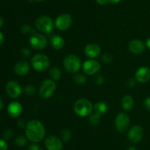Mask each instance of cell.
Masks as SVG:
<instances>
[{"instance_id": "cell-41", "label": "cell", "mask_w": 150, "mask_h": 150, "mask_svg": "<svg viewBox=\"0 0 150 150\" xmlns=\"http://www.w3.org/2000/svg\"><path fill=\"white\" fill-rule=\"evenodd\" d=\"M145 45H146V47H147L148 49H150V38L146 39V43H145Z\"/></svg>"}, {"instance_id": "cell-36", "label": "cell", "mask_w": 150, "mask_h": 150, "mask_svg": "<svg viewBox=\"0 0 150 150\" xmlns=\"http://www.w3.org/2000/svg\"><path fill=\"white\" fill-rule=\"evenodd\" d=\"M26 124H27V122L25 121L24 120H23V119H21V120H19L18 121V127L20 128H26Z\"/></svg>"}, {"instance_id": "cell-15", "label": "cell", "mask_w": 150, "mask_h": 150, "mask_svg": "<svg viewBox=\"0 0 150 150\" xmlns=\"http://www.w3.org/2000/svg\"><path fill=\"white\" fill-rule=\"evenodd\" d=\"M84 53L89 59H95L100 54L101 48L98 44L91 43L85 46Z\"/></svg>"}, {"instance_id": "cell-1", "label": "cell", "mask_w": 150, "mask_h": 150, "mask_svg": "<svg viewBox=\"0 0 150 150\" xmlns=\"http://www.w3.org/2000/svg\"><path fill=\"white\" fill-rule=\"evenodd\" d=\"M26 138L32 143H39L45 138V129L41 121L37 119L29 121L25 128Z\"/></svg>"}, {"instance_id": "cell-42", "label": "cell", "mask_w": 150, "mask_h": 150, "mask_svg": "<svg viewBox=\"0 0 150 150\" xmlns=\"http://www.w3.org/2000/svg\"><path fill=\"white\" fill-rule=\"evenodd\" d=\"M127 150H138V149L136 146H130L127 147Z\"/></svg>"}, {"instance_id": "cell-2", "label": "cell", "mask_w": 150, "mask_h": 150, "mask_svg": "<svg viewBox=\"0 0 150 150\" xmlns=\"http://www.w3.org/2000/svg\"><path fill=\"white\" fill-rule=\"evenodd\" d=\"M93 105L89 99L85 98L79 99L75 102L73 110L76 114L80 117L89 116L93 111Z\"/></svg>"}, {"instance_id": "cell-31", "label": "cell", "mask_w": 150, "mask_h": 150, "mask_svg": "<svg viewBox=\"0 0 150 150\" xmlns=\"http://www.w3.org/2000/svg\"><path fill=\"white\" fill-rule=\"evenodd\" d=\"M95 82L98 85H101L104 83V77L101 74H97L95 76Z\"/></svg>"}, {"instance_id": "cell-3", "label": "cell", "mask_w": 150, "mask_h": 150, "mask_svg": "<svg viewBox=\"0 0 150 150\" xmlns=\"http://www.w3.org/2000/svg\"><path fill=\"white\" fill-rule=\"evenodd\" d=\"M63 66L69 73L75 74L82 67L81 60L77 55L67 54L63 60Z\"/></svg>"}, {"instance_id": "cell-24", "label": "cell", "mask_w": 150, "mask_h": 150, "mask_svg": "<svg viewBox=\"0 0 150 150\" xmlns=\"http://www.w3.org/2000/svg\"><path fill=\"white\" fill-rule=\"evenodd\" d=\"M100 116L96 114V113H95V114H91L89 118V124L93 126H98L100 124Z\"/></svg>"}, {"instance_id": "cell-32", "label": "cell", "mask_w": 150, "mask_h": 150, "mask_svg": "<svg viewBox=\"0 0 150 150\" xmlns=\"http://www.w3.org/2000/svg\"><path fill=\"white\" fill-rule=\"evenodd\" d=\"M27 150H42L37 143H32L27 147Z\"/></svg>"}, {"instance_id": "cell-18", "label": "cell", "mask_w": 150, "mask_h": 150, "mask_svg": "<svg viewBox=\"0 0 150 150\" xmlns=\"http://www.w3.org/2000/svg\"><path fill=\"white\" fill-rule=\"evenodd\" d=\"M15 73L20 76H26L30 71V65L28 62L21 60L18 62L14 67Z\"/></svg>"}, {"instance_id": "cell-20", "label": "cell", "mask_w": 150, "mask_h": 150, "mask_svg": "<svg viewBox=\"0 0 150 150\" xmlns=\"http://www.w3.org/2000/svg\"><path fill=\"white\" fill-rule=\"evenodd\" d=\"M95 113L102 116L105 115L108 110V106L105 101H98L94 106Z\"/></svg>"}, {"instance_id": "cell-19", "label": "cell", "mask_w": 150, "mask_h": 150, "mask_svg": "<svg viewBox=\"0 0 150 150\" xmlns=\"http://www.w3.org/2000/svg\"><path fill=\"white\" fill-rule=\"evenodd\" d=\"M51 44L55 49H62L64 48L65 41L64 38L59 35H54L51 38Z\"/></svg>"}, {"instance_id": "cell-6", "label": "cell", "mask_w": 150, "mask_h": 150, "mask_svg": "<svg viewBox=\"0 0 150 150\" xmlns=\"http://www.w3.org/2000/svg\"><path fill=\"white\" fill-rule=\"evenodd\" d=\"M57 88V84L55 81L51 79H45L41 83L39 88V95L43 99H48L51 98Z\"/></svg>"}, {"instance_id": "cell-10", "label": "cell", "mask_w": 150, "mask_h": 150, "mask_svg": "<svg viewBox=\"0 0 150 150\" xmlns=\"http://www.w3.org/2000/svg\"><path fill=\"white\" fill-rule=\"evenodd\" d=\"M29 44L32 48L37 50H42L47 46L46 38L40 33H34L29 38Z\"/></svg>"}, {"instance_id": "cell-14", "label": "cell", "mask_w": 150, "mask_h": 150, "mask_svg": "<svg viewBox=\"0 0 150 150\" xmlns=\"http://www.w3.org/2000/svg\"><path fill=\"white\" fill-rule=\"evenodd\" d=\"M135 79L140 83H146L150 80V69L146 66L139 68L135 74Z\"/></svg>"}, {"instance_id": "cell-17", "label": "cell", "mask_w": 150, "mask_h": 150, "mask_svg": "<svg viewBox=\"0 0 150 150\" xmlns=\"http://www.w3.org/2000/svg\"><path fill=\"white\" fill-rule=\"evenodd\" d=\"M23 111V107L21 104L17 101H13L9 104L7 107V113L11 117H18Z\"/></svg>"}, {"instance_id": "cell-28", "label": "cell", "mask_w": 150, "mask_h": 150, "mask_svg": "<svg viewBox=\"0 0 150 150\" xmlns=\"http://www.w3.org/2000/svg\"><path fill=\"white\" fill-rule=\"evenodd\" d=\"M21 31L23 34L24 35H27V34L29 33H32L34 34V30H33V28L32 27V26L29 24H24L21 26Z\"/></svg>"}, {"instance_id": "cell-40", "label": "cell", "mask_w": 150, "mask_h": 150, "mask_svg": "<svg viewBox=\"0 0 150 150\" xmlns=\"http://www.w3.org/2000/svg\"><path fill=\"white\" fill-rule=\"evenodd\" d=\"M121 1L122 0H108V2L111 3V4H118V3H120Z\"/></svg>"}, {"instance_id": "cell-4", "label": "cell", "mask_w": 150, "mask_h": 150, "mask_svg": "<svg viewBox=\"0 0 150 150\" xmlns=\"http://www.w3.org/2000/svg\"><path fill=\"white\" fill-rule=\"evenodd\" d=\"M31 64L37 71H45L50 66V59L45 54L39 53L33 56L31 60Z\"/></svg>"}, {"instance_id": "cell-29", "label": "cell", "mask_w": 150, "mask_h": 150, "mask_svg": "<svg viewBox=\"0 0 150 150\" xmlns=\"http://www.w3.org/2000/svg\"><path fill=\"white\" fill-rule=\"evenodd\" d=\"M13 135H14L13 131L11 129H7L4 132V135L3 136H4V139L7 141V140H10L11 138H13Z\"/></svg>"}, {"instance_id": "cell-39", "label": "cell", "mask_w": 150, "mask_h": 150, "mask_svg": "<svg viewBox=\"0 0 150 150\" xmlns=\"http://www.w3.org/2000/svg\"><path fill=\"white\" fill-rule=\"evenodd\" d=\"M4 41V36L1 32H0V46L3 44Z\"/></svg>"}, {"instance_id": "cell-7", "label": "cell", "mask_w": 150, "mask_h": 150, "mask_svg": "<svg viewBox=\"0 0 150 150\" xmlns=\"http://www.w3.org/2000/svg\"><path fill=\"white\" fill-rule=\"evenodd\" d=\"M130 119L128 115L125 113H120L116 116L114 124L115 128L120 132H125L130 126Z\"/></svg>"}, {"instance_id": "cell-34", "label": "cell", "mask_w": 150, "mask_h": 150, "mask_svg": "<svg viewBox=\"0 0 150 150\" xmlns=\"http://www.w3.org/2000/svg\"><path fill=\"white\" fill-rule=\"evenodd\" d=\"M144 108L147 110L148 112H150V96H147L144 100Z\"/></svg>"}, {"instance_id": "cell-27", "label": "cell", "mask_w": 150, "mask_h": 150, "mask_svg": "<svg viewBox=\"0 0 150 150\" xmlns=\"http://www.w3.org/2000/svg\"><path fill=\"white\" fill-rule=\"evenodd\" d=\"M24 92L26 95L32 96L36 92V88L32 84H29L24 87Z\"/></svg>"}, {"instance_id": "cell-30", "label": "cell", "mask_w": 150, "mask_h": 150, "mask_svg": "<svg viewBox=\"0 0 150 150\" xmlns=\"http://www.w3.org/2000/svg\"><path fill=\"white\" fill-rule=\"evenodd\" d=\"M102 60L105 63H110L113 60V56L109 53H105L102 56Z\"/></svg>"}, {"instance_id": "cell-8", "label": "cell", "mask_w": 150, "mask_h": 150, "mask_svg": "<svg viewBox=\"0 0 150 150\" xmlns=\"http://www.w3.org/2000/svg\"><path fill=\"white\" fill-rule=\"evenodd\" d=\"M73 23V18L68 13H62L56 19L54 24L58 29L65 31L68 29Z\"/></svg>"}, {"instance_id": "cell-44", "label": "cell", "mask_w": 150, "mask_h": 150, "mask_svg": "<svg viewBox=\"0 0 150 150\" xmlns=\"http://www.w3.org/2000/svg\"><path fill=\"white\" fill-rule=\"evenodd\" d=\"M2 107H3V101L2 99H1V97H0V110L2 109Z\"/></svg>"}, {"instance_id": "cell-23", "label": "cell", "mask_w": 150, "mask_h": 150, "mask_svg": "<svg viewBox=\"0 0 150 150\" xmlns=\"http://www.w3.org/2000/svg\"><path fill=\"white\" fill-rule=\"evenodd\" d=\"M72 138V131L68 128L62 129L61 132V139L63 142H68Z\"/></svg>"}, {"instance_id": "cell-12", "label": "cell", "mask_w": 150, "mask_h": 150, "mask_svg": "<svg viewBox=\"0 0 150 150\" xmlns=\"http://www.w3.org/2000/svg\"><path fill=\"white\" fill-rule=\"evenodd\" d=\"M144 137V129L139 125H134L130 128L127 133V138L133 144L141 142Z\"/></svg>"}, {"instance_id": "cell-26", "label": "cell", "mask_w": 150, "mask_h": 150, "mask_svg": "<svg viewBox=\"0 0 150 150\" xmlns=\"http://www.w3.org/2000/svg\"><path fill=\"white\" fill-rule=\"evenodd\" d=\"M27 140L28 138L26 137L23 136V135H18V136H17L15 138V143H16V144L17 146L22 147L26 145V144H27Z\"/></svg>"}, {"instance_id": "cell-11", "label": "cell", "mask_w": 150, "mask_h": 150, "mask_svg": "<svg viewBox=\"0 0 150 150\" xmlns=\"http://www.w3.org/2000/svg\"><path fill=\"white\" fill-rule=\"evenodd\" d=\"M45 146L47 150H62L63 141L54 135H48L45 139Z\"/></svg>"}, {"instance_id": "cell-13", "label": "cell", "mask_w": 150, "mask_h": 150, "mask_svg": "<svg viewBox=\"0 0 150 150\" xmlns=\"http://www.w3.org/2000/svg\"><path fill=\"white\" fill-rule=\"evenodd\" d=\"M6 92L7 95L13 99H16L22 94L21 86L16 81H9L6 84Z\"/></svg>"}, {"instance_id": "cell-43", "label": "cell", "mask_w": 150, "mask_h": 150, "mask_svg": "<svg viewBox=\"0 0 150 150\" xmlns=\"http://www.w3.org/2000/svg\"><path fill=\"white\" fill-rule=\"evenodd\" d=\"M3 24H4V19L0 16V28L3 26Z\"/></svg>"}, {"instance_id": "cell-45", "label": "cell", "mask_w": 150, "mask_h": 150, "mask_svg": "<svg viewBox=\"0 0 150 150\" xmlns=\"http://www.w3.org/2000/svg\"><path fill=\"white\" fill-rule=\"evenodd\" d=\"M44 0H30V1H35V2H41Z\"/></svg>"}, {"instance_id": "cell-9", "label": "cell", "mask_w": 150, "mask_h": 150, "mask_svg": "<svg viewBox=\"0 0 150 150\" xmlns=\"http://www.w3.org/2000/svg\"><path fill=\"white\" fill-rule=\"evenodd\" d=\"M101 65L95 59H89L82 64V69L87 75L96 74L100 70Z\"/></svg>"}, {"instance_id": "cell-21", "label": "cell", "mask_w": 150, "mask_h": 150, "mask_svg": "<svg viewBox=\"0 0 150 150\" xmlns=\"http://www.w3.org/2000/svg\"><path fill=\"white\" fill-rule=\"evenodd\" d=\"M122 107L127 111L130 110L134 105V99L130 95H125L122 99Z\"/></svg>"}, {"instance_id": "cell-16", "label": "cell", "mask_w": 150, "mask_h": 150, "mask_svg": "<svg viewBox=\"0 0 150 150\" xmlns=\"http://www.w3.org/2000/svg\"><path fill=\"white\" fill-rule=\"evenodd\" d=\"M128 49L133 54H139L144 51L145 49H146V45L141 40L135 39L129 43Z\"/></svg>"}, {"instance_id": "cell-5", "label": "cell", "mask_w": 150, "mask_h": 150, "mask_svg": "<svg viewBox=\"0 0 150 150\" xmlns=\"http://www.w3.org/2000/svg\"><path fill=\"white\" fill-rule=\"evenodd\" d=\"M35 27L38 30L45 34H50L54 27L52 19L48 16H41L35 21Z\"/></svg>"}, {"instance_id": "cell-35", "label": "cell", "mask_w": 150, "mask_h": 150, "mask_svg": "<svg viewBox=\"0 0 150 150\" xmlns=\"http://www.w3.org/2000/svg\"><path fill=\"white\" fill-rule=\"evenodd\" d=\"M21 54L24 58H28L30 55V51L26 48H23L21 50Z\"/></svg>"}, {"instance_id": "cell-25", "label": "cell", "mask_w": 150, "mask_h": 150, "mask_svg": "<svg viewBox=\"0 0 150 150\" xmlns=\"http://www.w3.org/2000/svg\"><path fill=\"white\" fill-rule=\"evenodd\" d=\"M73 80L76 84L79 85H83L86 84V77L85 75L81 74H79L73 76Z\"/></svg>"}, {"instance_id": "cell-38", "label": "cell", "mask_w": 150, "mask_h": 150, "mask_svg": "<svg viewBox=\"0 0 150 150\" xmlns=\"http://www.w3.org/2000/svg\"><path fill=\"white\" fill-rule=\"evenodd\" d=\"M96 2L100 5H105L108 1V0H96Z\"/></svg>"}, {"instance_id": "cell-22", "label": "cell", "mask_w": 150, "mask_h": 150, "mask_svg": "<svg viewBox=\"0 0 150 150\" xmlns=\"http://www.w3.org/2000/svg\"><path fill=\"white\" fill-rule=\"evenodd\" d=\"M49 75L51 76V79L54 81H57L60 79L62 76V71L57 66H54L51 68L49 71Z\"/></svg>"}, {"instance_id": "cell-37", "label": "cell", "mask_w": 150, "mask_h": 150, "mask_svg": "<svg viewBox=\"0 0 150 150\" xmlns=\"http://www.w3.org/2000/svg\"><path fill=\"white\" fill-rule=\"evenodd\" d=\"M136 79H133V78H130L128 81H127V85L130 88H133L134 87V85H136Z\"/></svg>"}, {"instance_id": "cell-33", "label": "cell", "mask_w": 150, "mask_h": 150, "mask_svg": "<svg viewBox=\"0 0 150 150\" xmlns=\"http://www.w3.org/2000/svg\"><path fill=\"white\" fill-rule=\"evenodd\" d=\"M8 145L6 141V140L0 138V150H7Z\"/></svg>"}]
</instances>
